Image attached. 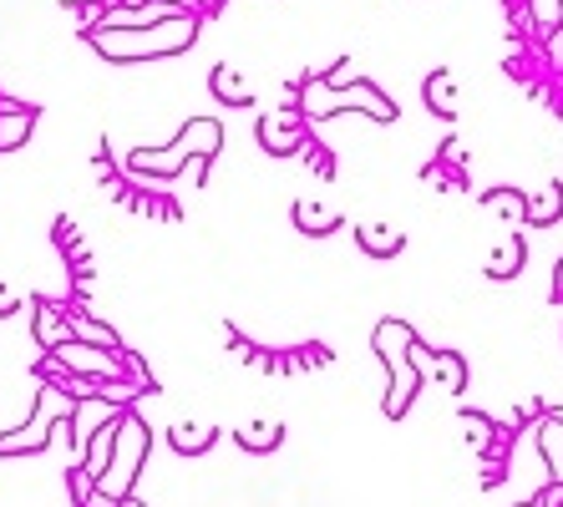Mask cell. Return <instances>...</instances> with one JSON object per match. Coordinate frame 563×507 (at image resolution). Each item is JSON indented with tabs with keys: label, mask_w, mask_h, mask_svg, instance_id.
Wrapping results in <instances>:
<instances>
[{
	"label": "cell",
	"mask_w": 563,
	"mask_h": 507,
	"mask_svg": "<svg viewBox=\"0 0 563 507\" xmlns=\"http://www.w3.org/2000/svg\"><path fill=\"white\" fill-rule=\"evenodd\" d=\"M198 21L188 11L168 15V21H153V26H118V31H92V46L112 62H153V56H173L194 46Z\"/></svg>",
	"instance_id": "6da1fadb"
},
{
	"label": "cell",
	"mask_w": 563,
	"mask_h": 507,
	"mask_svg": "<svg viewBox=\"0 0 563 507\" xmlns=\"http://www.w3.org/2000/svg\"><path fill=\"white\" fill-rule=\"evenodd\" d=\"M143 452H147L143 427H137L132 417H122L118 421V447H112V472H107V477H97V493H102L107 503H122V497H128L132 472H137Z\"/></svg>",
	"instance_id": "7a4b0ae2"
},
{
	"label": "cell",
	"mask_w": 563,
	"mask_h": 507,
	"mask_svg": "<svg viewBox=\"0 0 563 507\" xmlns=\"http://www.w3.org/2000/svg\"><path fill=\"white\" fill-rule=\"evenodd\" d=\"M411 345V330L401 326V320H391V326H380L376 330V351H386V361L396 365V396H386V411H391V417H401V411H407V401H411V386H417V371L421 365H411V355H401Z\"/></svg>",
	"instance_id": "3957f363"
},
{
	"label": "cell",
	"mask_w": 563,
	"mask_h": 507,
	"mask_svg": "<svg viewBox=\"0 0 563 507\" xmlns=\"http://www.w3.org/2000/svg\"><path fill=\"white\" fill-rule=\"evenodd\" d=\"M219 137H223L219 122L203 118V122H194V128H188L173 147H163V153H137V157H132V168H143V173H173L188 153H194V143H219Z\"/></svg>",
	"instance_id": "277c9868"
},
{
	"label": "cell",
	"mask_w": 563,
	"mask_h": 507,
	"mask_svg": "<svg viewBox=\"0 0 563 507\" xmlns=\"http://www.w3.org/2000/svg\"><path fill=\"white\" fill-rule=\"evenodd\" d=\"M62 417H71V396H62V390H46V396H41L36 421H31V427H21V431H11V437H0V452H21V447H41V442H46V431H52Z\"/></svg>",
	"instance_id": "5b68a950"
},
{
	"label": "cell",
	"mask_w": 563,
	"mask_h": 507,
	"mask_svg": "<svg viewBox=\"0 0 563 507\" xmlns=\"http://www.w3.org/2000/svg\"><path fill=\"white\" fill-rule=\"evenodd\" d=\"M62 361L77 365L81 376H118V361H112L107 351H87V345H71V340L62 345Z\"/></svg>",
	"instance_id": "8992f818"
},
{
	"label": "cell",
	"mask_w": 563,
	"mask_h": 507,
	"mask_svg": "<svg viewBox=\"0 0 563 507\" xmlns=\"http://www.w3.org/2000/svg\"><path fill=\"white\" fill-rule=\"evenodd\" d=\"M538 447H543V456H549L553 477L563 482V417H549L543 427H538Z\"/></svg>",
	"instance_id": "52a82bcc"
},
{
	"label": "cell",
	"mask_w": 563,
	"mask_h": 507,
	"mask_svg": "<svg viewBox=\"0 0 563 507\" xmlns=\"http://www.w3.org/2000/svg\"><path fill=\"white\" fill-rule=\"evenodd\" d=\"M31 122H36V118H31L26 107H0V153L21 143V137L31 132Z\"/></svg>",
	"instance_id": "ba28073f"
},
{
	"label": "cell",
	"mask_w": 563,
	"mask_h": 507,
	"mask_svg": "<svg viewBox=\"0 0 563 507\" xmlns=\"http://www.w3.org/2000/svg\"><path fill=\"white\" fill-rule=\"evenodd\" d=\"M559 213H563V188H559V183H553L549 194H538L533 203H528V213H523V219H528V223H553V219H559Z\"/></svg>",
	"instance_id": "9c48e42d"
},
{
	"label": "cell",
	"mask_w": 563,
	"mask_h": 507,
	"mask_svg": "<svg viewBox=\"0 0 563 507\" xmlns=\"http://www.w3.org/2000/svg\"><path fill=\"white\" fill-rule=\"evenodd\" d=\"M528 15H533V26L559 31L563 26V0H528Z\"/></svg>",
	"instance_id": "30bf717a"
},
{
	"label": "cell",
	"mask_w": 563,
	"mask_h": 507,
	"mask_svg": "<svg viewBox=\"0 0 563 507\" xmlns=\"http://www.w3.org/2000/svg\"><path fill=\"white\" fill-rule=\"evenodd\" d=\"M427 102H432L442 118H452V77H446V71H437V77L427 81Z\"/></svg>",
	"instance_id": "8fae6325"
},
{
	"label": "cell",
	"mask_w": 563,
	"mask_h": 507,
	"mask_svg": "<svg viewBox=\"0 0 563 507\" xmlns=\"http://www.w3.org/2000/svg\"><path fill=\"white\" fill-rule=\"evenodd\" d=\"M518 264H523V244H518V239H508V244L498 249V260H493V269H487V274H493V279H508Z\"/></svg>",
	"instance_id": "7c38bea8"
},
{
	"label": "cell",
	"mask_w": 563,
	"mask_h": 507,
	"mask_svg": "<svg viewBox=\"0 0 563 507\" xmlns=\"http://www.w3.org/2000/svg\"><path fill=\"white\" fill-rule=\"evenodd\" d=\"M361 244H366L371 254H396V249H401V234H391V229H366Z\"/></svg>",
	"instance_id": "4fadbf2b"
},
{
	"label": "cell",
	"mask_w": 563,
	"mask_h": 507,
	"mask_svg": "<svg viewBox=\"0 0 563 507\" xmlns=\"http://www.w3.org/2000/svg\"><path fill=\"white\" fill-rule=\"evenodd\" d=\"M213 91H219V97H234V102H250V91L239 87L229 71H219V77H213Z\"/></svg>",
	"instance_id": "5bb4252c"
},
{
	"label": "cell",
	"mask_w": 563,
	"mask_h": 507,
	"mask_svg": "<svg viewBox=\"0 0 563 507\" xmlns=\"http://www.w3.org/2000/svg\"><path fill=\"white\" fill-rule=\"evenodd\" d=\"M295 219H300V223H305V229H330V223H335V219H330V213L310 209V203H300V209H295Z\"/></svg>",
	"instance_id": "9a60e30c"
},
{
	"label": "cell",
	"mask_w": 563,
	"mask_h": 507,
	"mask_svg": "<svg viewBox=\"0 0 563 507\" xmlns=\"http://www.w3.org/2000/svg\"><path fill=\"white\" fill-rule=\"evenodd\" d=\"M553 295L563 299V264H559V279H553Z\"/></svg>",
	"instance_id": "2e32d148"
},
{
	"label": "cell",
	"mask_w": 563,
	"mask_h": 507,
	"mask_svg": "<svg viewBox=\"0 0 563 507\" xmlns=\"http://www.w3.org/2000/svg\"><path fill=\"white\" fill-rule=\"evenodd\" d=\"M203 5H219V0H203Z\"/></svg>",
	"instance_id": "e0dca14e"
}]
</instances>
